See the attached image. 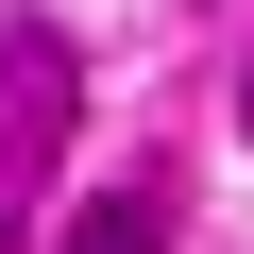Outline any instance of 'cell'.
I'll list each match as a JSON object with an SVG mask.
<instances>
[{
    "instance_id": "6da1fadb",
    "label": "cell",
    "mask_w": 254,
    "mask_h": 254,
    "mask_svg": "<svg viewBox=\"0 0 254 254\" xmlns=\"http://www.w3.org/2000/svg\"><path fill=\"white\" fill-rule=\"evenodd\" d=\"M51 136H68V34L17 17V34H0V170H34Z\"/></svg>"
},
{
    "instance_id": "7a4b0ae2",
    "label": "cell",
    "mask_w": 254,
    "mask_h": 254,
    "mask_svg": "<svg viewBox=\"0 0 254 254\" xmlns=\"http://www.w3.org/2000/svg\"><path fill=\"white\" fill-rule=\"evenodd\" d=\"M68 254H170V220H153V187H102V203L68 220Z\"/></svg>"
},
{
    "instance_id": "3957f363",
    "label": "cell",
    "mask_w": 254,
    "mask_h": 254,
    "mask_svg": "<svg viewBox=\"0 0 254 254\" xmlns=\"http://www.w3.org/2000/svg\"><path fill=\"white\" fill-rule=\"evenodd\" d=\"M0 254H17V237H0Z\"/></svg>"
}]
</instances>
